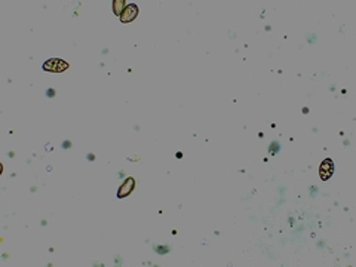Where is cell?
<instances>
[{"label": "cell", "mask_w": 356, "mask_h": 267, "mask_svg": "<svg viewBox=\"0 0 356 267\" xmlns=\"http://www.w3.org/2000/svg\"><path fill=\"white\" fill-rule=\"evenodd\" d=\"M68 68V64L62 59H48L43 64V70L46 71H52V73H61Z\"/></svg>", "instance_id": "cell-1"}, {"label": "cell", "mask_w": 356, "mask_h": 267, "mask_svg": "<svg viewBox=\"0 0 356 267\" xmlns=\"http://www.w3.org/2000/svg\"><path fill=\"white\" fill-rule=\"evenodd\" d=\"M136 15H138V8H136V5H134V3L126 5L125 9H123V12L120 14V21H122V22H131V21H134L136 18Z\"/></svg>", "instance_id": "cell-2"}, {"label": "cell", "mask_w": 356, "mask_h": 267, "mask_svg": "<svg viewBox=\"0 0 356 267\" xmlns=\"http://www.w3.org/2000/svg\"><path fill=\"white\" fill-rule=\"evenodd\" d=\"M134 185H135L134 178H126L117 189V197H126L128 194H131V192L134 190Z\"/></svg>", "instance_id": "cell-3"}, {"label": "cell", "mask_w": 356, "mask_h": 267, "mask_svg": "<svg viewBox=\"0 0 356 267\" xmlns=\"http://www.w3.org/2000/svg\"><path fill=\"white\" fill-rule=\"evenodd\" d=\"M332 172H334V163L331 162L330 159H326L322 165H321V171H319V174H321V177H322L323 180H328Z\"/></svg>", "instance_id": "cell-4"}, {"label": "cell", "mask_w": 356, "mask_h": 267, "mask_svg": "<svg viewBox=\"0 0 356 267\" xmlns=\"http://www.w3.org/2000/svg\"><path fill=\"white\" fill-rule=\"evenodd\" d=\"M125 3H126V2H123V0H116V2H113V9H114V14H116V15H120V14L123 12V6H126Z\"/></svg>", "instance_id": "cell-5"}, {"label": "cell", "mask_w": 356, "mask_h": 267, "mask_svg": "<svg viewBox=\"0 0 356 267\" xmlns=\"http://www.w3.org/2000/svg\"><path fill=\"white\" fill-rule=\"evenodd\" d=\"M279 150H280L279 142H278V141H273V142H271V144H270V149H269V153L275 156V154H276V153H278Z\"/></svg>", "instance_id": "cell-6"}, {"label": "cell", "mask_w": 356, "mask_h": 267, "mask_svg": "<svg viewBox=\"0 0 356 267\" xmlns=\"http://www.w3.org/2000/svg\"><path fill=\"white\" fill-rule=\"evenodd\" d=\"M154 251L162 255V254H166V252L169 251V246H165V245H163V246H154Z\"/></svg>", "instance_id": "cell-7"}, {"label": "cell", "mask_w": 356, "mask_h": 267, "mask_svg": "<svg viewBox=\"0 0 356 267\" xmlns=\"http://www.w3.org/2000/svg\"><path fill=\"white\" fill-rule=\"evenodd\" d=\"M46 95H48L49 98H53V97H55V91H53V89H48V91H46Z\"/></svg>", "instance_id": "cell-8"}, {"label": "cell", "mask_w": 356, "mask_h": 267, "mask_svg": "<svg viewBox=\"0 0 356 267\" xmlns=\"http://www.w3.org/2000/svg\"><path fill=\"white\" fill-rule=\"evenodd\" d=\"M71 147V142L70 141H64L62 142V149H70Z\"/></svg>", "instance_id": "cell-9"}, {"label": "cell", "mask_w": 356, "mask_h": 267, "mask_svg": "<svg viewBox=\"0 0 356 267\" xmlns=\"http://www.w3.org/2000/svg\"><path fill=\"white\" fill-rule=\"evenodd\" d=\"M93 159H95V156H93L92 153H89V154H88V160H93Z\"/></svg>", "instance_id": "cell-10"}, {"label": "cell", "mask_w": 356, "mask_h": 267, "mask_svg": "<svg viewBox=\"0 0 356 267\" xmlns=\"http://www.w3.org/2000/svg\"><path fill=\"white\" fill-rule=\"evenodd\" d=\"M177 157H178V159L183 157V153H181V151H180V153H177Z\"/></svg>", "instance_id": "cell-11"}]
</instances>
